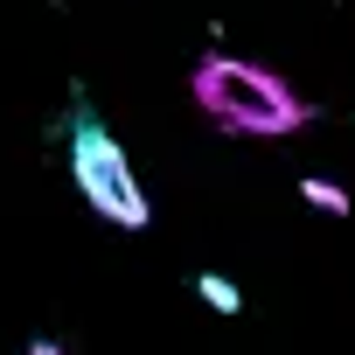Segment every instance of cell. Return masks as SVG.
Here are the masks:
<instances>
[{"instance_id": "6da1fadb", "label": "cell", "mask_w": 355, "mask_h": 355, "mask_svg": "<svg viewBox=\"0 0 355 355\" xmlns=\"http://www.w3.org/2000/svg\"><path fill=\"white\" fill-rule=\"evenodd\" d=\"M196 105L223 125V132H251V139H279L293 125H306V105L258 63H237V56H202L196 77H189Z\"/></svg>"}, {"instance_id": "7a4b0ae2", "label": "cell", "mask_w": 355, "mask_h": 355, "mask_svg": "<svg viewBox=\"0 0 355 355\" xmlns=\"http://www.w3.org/2000/svg\"><path fill=\"white\" fill-rule=\"evenodd\" d=\"M70 182H77V196H84L105 223H119V230H146V223H153L139 174H132L125 146L98 125V112H77V119H70Z\"/></svg>"}, {"instance_id": "3957f363", "label": "cell", "mask_w": 355, "mask_h": 355, "mask_svg": "<svg viewBox=\"0 0 355 355\" xmlns=\"http://www.w3.org/2000/svg\"><path fill=\"white\" fill-rule=\"evenodd\" d=\"M300 202H313V209H327V216H348V189L320 182V174H306V182H300Z\"/></svg>"}, {"instance_id": "277c9868", "label": "cell", "mask_w": 355, "mask_h": 355, "mask_svg": "<svg viewBox=\"0 0 355 355\" xmlns=\"http://www.w3.org/2000/svg\"><path fill=\"white\" fill-rule=\"evenodd\" d=\"M196 293H202V306H216V313H237V306H244V293H237L223 272H202V279H196Z\"/></svg>"}, {"instance_id": "5b68a950", "label": "cell", "mask_w": 355, "mask_h": 355, "mask_svg": "<svg viewBox=\"0 0 355 355\" xmlns=\"http://www.w3.org/2000/svg\"><path fill=\"white\" fill-rule=\"evenodd\" d=\"M28 355H63V341H49V334H42V341H28Z\"/></svg>"}]
</instances>
